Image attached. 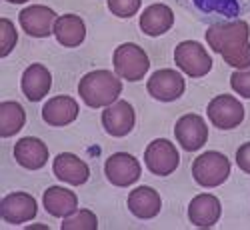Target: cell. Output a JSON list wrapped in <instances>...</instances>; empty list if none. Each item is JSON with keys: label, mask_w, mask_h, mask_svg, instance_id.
Wrapping results in <instances>:
<instances>
[{"label": "cell", "mask_w": 250, "mask_h": 230, "mask_svg": "<svg viewBox=\"0 0 250 230\" xmlns=\"http://www.w3.org/2000/svg\"><path fill=\"white\" fill-rule=\"evenodd\" d=\"M162 208L160 194L150 186H138L128 194V210L142 220L154 218Z\"/></svg>", "instance_id": "d6986e66"}, {"label": "cell", "mask_w": 250, "mask_h": 230, "mask_svg": "<svg viewBox=\"0 0 250 230\" xmlns=\"http://www.w3.org/2000/svg\"><path fill=\"white\" fill-rule=\"evenodd\" d=\"M178 2H188L192 8L204 14H220L226 18L240 16L242 12L250 10V0H178Z\"/></svg>", "instance_id": "603a6c76"}, {"label": "cell", "mask_w": 250, "mask_h": 230, "mask_svg": "<svg viewBox=\"0 0 250 230\" xmlns=\"http://www.w3.org/2000/svg\"><path fill=\"white\" fill-rule=\"evenodd\" d=\"M192 176L204 188L220 186L230 176V160L216 150L204 152L192 162Z\"/></svg>", "instance_id": "3957f363"}, {"label": "cell", "mask_w": 250, "mask_h": 230, "mask_svg": "<svg viewBox=\"0 0 250 230\" xmlns=\"http://www.w3.org/2000/svg\"><path fill=\"white\" fill-rule=\"evenodd\" d=\"M174 136L178 144L186 152L200 150L208 140V126L202 116L198 114H184L176 120L174 126Z\"/></svg>", "instance_id": "ba28073f"}, {"label": "cell", "mask_w": 250, "mask_h": 230, "mask_svg": "<svg viewBox=\"0 0 250 230\" xmlns=\"http://www.w3.org/2000/svg\"><path fill=\"white\" fill-rule=\"evenodd\" d=\"M222 212L220 200L214 194H198L188 204V220L198 228H212Z\"/></svg>", "instance_id": "2e32d148"}, {"label": "cell", "mask_w": 250, "mask_h": 230, "mask_svg": "<svg viewBox=\"0 0 250 230\" xmlns=\"http://www.w3.org/2000/svg\"><path fill=\"white\" fill-rule=\"evenodd\" d=\"M114 62V70L120 78L128 80V82H138L144 78V74L150 68V60L148 54L144 52V48H140L138 44L132 42H124L114 50L112 56Z\"/></svg>", "instance_id": "277c9868"}, {"label": "cell", "mask_w": 250, "mask_h": 230, "mask_svg": "<svg viewBox=\"0 0 250 230\" xmlns=\"http://www.w3.org/2000/svg\"><path fill=\"white\" fill-rule=\"evenodd\" d=\"M26 122V112L14 100H4L0 104V136L10 138L22 130Z\"/></svg>", "instance_id": "cb8c5ba5"}, {"label": "cell", "mask_w": 250, "mask_h": 230, "mask_svg": "<svg viewBox=\"0 0 250 230\" xmlns=\"http://www.w3.org/2000/svg\"><path fill=\"white\" fill-rule=\"evenodd\" d=\"M52 170L56 178H60L62 182H68L72 186L84 184L90 176L88 164L72 152H60L52 162Z\"/></svg>", "instance_id": "9a60e30c"}, {"label": "cell", "mask_w": 250, "mask_h": 230, "mask_svg": "<svg viewBox=\"0 0 250 230\" xmlns=\"http://www.w3.org/2000/svg\"><path fill=\"white\" fill-rule=\"evenodd\" d=\"M38 212V204L28 192H10L0 202V216L8 224H24Z\"/></svg>", "instance_id": "7c38bea8"}, {"label": "cell", "mask_w": 250, "mask_h": 230, "mask_svg": "<svg viewBox=\"0 0 250 230\" xmlns=\"http://www.w3.org/2000/svg\"><path fill=\"white\" fill-rule=\"evenodd\" d=\"M236 164L242 172L250 174V142H244L236 150Z\"/></svg>", "instance_id": "f1b7e54d"}, {"label": "cell", "mask_w": 250, "mask_h": 230, "mask_svg": "<svg viewBox=\"0 0 250 230\" xmlns=\"http://www.w3.org/2000/svg\"><path fill=\"white\" fill-rule=\"evenodd\" d=\"M174 62L176 66L188 74L190 78H202L212 70V58L206 52V48L194 40H184L174 48Z\"/></svg>", "instance_id": "5b68a950"}, {"label": "cell", "mask_w": 250, "mask_h": 230, "mask_svg": "<svg viewBox=\"0 0 250 230\" xmlns=\"http://www.w3.org/2000/svg\"><path fill=\"white\" fill-rule=\"evenodd\" d=\"M184 88H186V84H184L182 74L172 68L156 70L148 78V84H146L148 94L160 102H172V100L180 98L184 94Z\"/></svg>", "instance_id": "30bf717a"}, {"label": "cell", "mask_w": 250, "mask_h": 230, "mask_svg": "<svg viewBox=\"0 0 250 230\" xmlns=\"http://www.w3.org/2000/svg\"><path fill=\"white\" fill-rule=\"evenodd\" d=\"M42 204L48 214H52L56 218H64L78 208V198L68 188L50 186V188H46V192L42 196Z\"/></svg>", "instance_id": "7402d4cb"}, {"label": "cell", "mask_w": 250, "mask_h": 230, "mask_svg": "<svg viewBox=\"0 0 250 230\" xmlns=\"http://www.w3.org/2000/svg\"><path fill=\"white\" fill-rule=\"evenodd\" d=\"M20 26L28 36L34 38H46L54 34V22H56V12L44 4H32L24 8L18 14Z\"/></svg>", "instance_id": "8fae6325"}, {"label": "cell", "mask_w": 250, "mask_h": 230, "mask_svg": "<svg viewBox=\"0 0 250 230\" xmlns=\"http://www.w3.org/2000/svg\"><path fill=\"white\" fill-rule=\"evenodd\" d=\"M174 24V12L166 4H150L140 16V30L146 36H160Z\"/></svg>", "instance_id": "44dd1931"}, {"label": "cell", "mask_w": 250, "mask_h": 230, "mask_svg": "<svg viewBox=\"0 0 250 230\" xmlns=\"http://www.w3.org/2000/svg\"><path fill=\"white\" fill-rule=\"evenodd\" d=\"M142 0H108V10L118 18H130L138 12Z\"/></svg>", "instance_id": "4316f807"}, {"label": "cell", "mask_w": 250, "mask_h": 230, "mask_svg": "<svg viewBox=\"0 0 250 230\" xmlns=\"http://www.w3.org/2000/svg\"><path fill=\"white\" fill-rule=\"evenodd\" d=\"M250 26L246 20H226L208 26L206 42L214 52H218L226 64L234 68L250 66Z\"/></svg>", "instance_id": "6da1fadb"}, {"label": "cell", "mask_w": 250, "mask_h": 230, "mask_svg": "<svg viewBox=\"0 0 250 230\" xmlns=\"http://www.w3.org/2000/svg\"><path fill=\"white\" fill-rule=\"evenodd\" d=\"M78 102L72 96L66 94H60L50 98L44 108H42V120L50 126H66V124L74 122L78 118Z\"/></svg>", "instance_id": "e0dca14e"}, {"label": "cell", "mask_w": 250, "mask_h": 230, "mask_svg": "<svg viewBox=\"0 0 250 230\" xmlns=\"http://www.w3.org/2000/svg\"><path fill=\"white\" fill-rule=\"evenodd\" d=\"M140 172H142L140 162L128 152H116L104 162V174L114 186L120 188L134 184L140 178Z\"/></svg>", "instance_id": "9c48e42d"}, {"label": "cell", "mask_w": 250, "mask_h": 230, "mask_svg": "<svg viewBox=\"0 0 250 230\" xmlns=\"http://www.w3.org/2000/svg\"><path fill=\"white\" fill-rule=\"evenodd\" d=\"M0 38H2V50H0V56H8L12 52V48L16 46V28L10 22L8 18H0Z\"/></svg>", "instance_id": "484cf974"}, {"label": "cell", "mask_w": 250, "mask_h": 230, "mask_svg": "<svg viewBox=\"0 0 250 230\" xmlns=\"http://www.w3.org/2000/svg\"><path fill=\"white\" fill-rule=\"evenodd\" d=\"M16 162L28 170H38L48 162V146L34 136H24L14 144Z\"/></svg>", "instance_id": "5bb4252c"}, {"label": "cell", "mask_w": 250, "mask_h": 230, "mask_svg": "<svg viewBox=\"0 0 250 230\" xmlns=\"http://www.w3.org/2000/svg\"><path fill=\"white\" fill-rule=\"evenodd\" d=\"M134 122H136L134 108H132V104L126 102V100H116V102L110 104V106L104 108V112H102L104 130H106L110 136H116V138L130 134V130L134 128Z\"/></svg>", "instance_id": "4fadbf2b"}, {"label": "cell", "mask_w": 250, "mask_h": 230, "mask_svg": "<svg viewBox=\"0 0 250 230\" xmlns=\"http://www.w3.org/2000/svg\"><path fill=\"white\" fill-rule=\"evenodd\" d=\"M6 2H12V4H24L28 0H6Z\"/></svg>", "instance_id": "f546056e"}, {"label": "cell", "mask_w": 250, "mask_h": 230, "mask_svg": "<svg viewBox=\"0 0 250 230\" xmlns=\"http://www.w3.org/2000/svg\"><path fill=\"white\" fill-rule=\"evenodd\" d=\"M122 82L110 70H92L78 82V94L90 108H106L118 100Z\"/></svg>", "instance_id": "7a4b0ae2"}, {"label": "cell", "mask_w": 250, "mask_h": 230, "mask_svg": "<svg viewBox=\"0 0 250 230\" xmlns=\"http://www.w3.org/2000/svg\"><path fill=\"white\" fill-rule=\"evenodd\" d=\"M206 112H208L210 122L220 130H232L244 120V106L240 104V100L228 94L214 96L208 102Z\"/></svg>", "instance_id": "52a82bcc"}, {"label": "cell", "mask_w": 250, "mask_h": 230, "mask_svg": "<svg viewBox=\"0 0 250 230\" xmlns=\"http://www.w3.org/2000/svg\"><path fill=\"white\" fill-rule=\"evenodd\" d=\"M144 164L154 176H170L178 168L180 154L170 140L156 138L144 150Z\"/></svg>", "instance_id": "8992f818"}, {"label": "cell", "mask_w": 250, "mask_h": 230, "mask_svg": "<svg viewBox=\"0 0 250 230\" xmlns=\"http://www.w3.org/2000/svg\"><path fill=\"white\" fill-rule=\"evenodd\" d=\"M54 36L56 40L66 46V48H76L84 42L86 38V26H84V20L76 14H64V16H58L56 22H54Z\"/></svg>", "instance_id": "ffe728a7"}, {"label": "cell", "mask_w": 250, "mask_h": 230, "mask_svg": "<svg viewBox=\"0 0 250 230\" xmlns=\"http://www.w3.org/2000/svg\"><path fill=\"white\" fill-rule=\"evenodd\" d=\"M20 86H22V92L30 102H38L48 94L52 86V74L44 64H30L22 72Z\"/></svg>", "instance_id": "ac0fdd59"}, {"label": "cell", "mask_w": 250, "mask_h": 230, "mask_svg": "<svg viewBox=\"0 0 250 230\" xmlns=\"http://www.w3.org/2000/svg\"><path fill=\"white\" fill-rule=\"evenodd\" d=\"M230 86H232V90H234L236 94H240L242 98H250V66L232 72V76H230Z\"/></svg>", "instance_id": "83f0119b"}, {"label": "cell", "mask_w": 250, "mask_h": 230, "mask_svg": "<svg viewBox=\"0 0 250 230\" xmlns=\"http://www.w3.org/2000/svg\"><path fill=\"white\" fill-rule=\"evenodd\" d=\"M60 228L62 230H96L98 218L94 212L86 210V208H80V210H74L72 214L64 216Z\"/></svg>", "instance_id": "d4e9b609"}]
</instances>
